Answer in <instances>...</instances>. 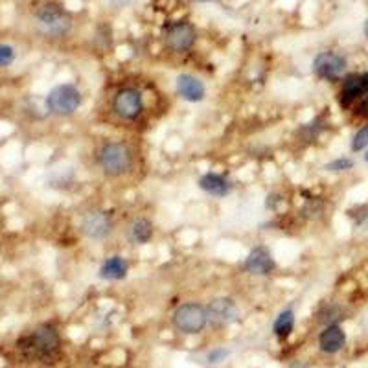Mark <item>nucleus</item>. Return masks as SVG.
<instances>
[{"label": "nucleus", "instance_id": "f257e3e1", "mask_svg": "<svg viewBox=\"0 0 368 368\" xmlns=\"http://www.w3.org/2000/svg\"><path fill=\"white\" fill-rule=\"evenodd\" d=\"M59 346H61V339H59L58 330L53 326H39L24 337L21 341V348L26 350L30 356L39 359H50L58 353Z\"/></svg>", "mask_w": 368, "mask_h": 368}, {"label": "nucleus", "instance_id": "f03ea898", "mask_svg": "<svg viewBox=\"0 0 368 368\" xmlns=\"http://www.w3.org/2000/svg\"><path fill=\"white\" fill-rule=\"evenodd\" d=\"M98 164L107 177H120L131 168L133 155L126 144L107 142L98 151Z\"/></svg>", "mask_w": 368, "mask_h": 368}, {"label": "nucleus", "instance_id": "7ed1b4c3", "mask_svg": "<svg viewBox=\"0 0 368 368\" xmlns=\"http://www.w3.org/2000/svg\"><path fill=\"white\" fill-rule=\"evenodd\" d=\"M35 26L42 35L63 37L70 32L72 21L69 13L58 4H44L37 10Z\"/></svg>", "mask_w": 368, "mask_h": 368}, {"label": "nucleus", "instance_id": "20e7f679", "mask_svg": "<svg viewBox=\"0 0 368 368\" xmlns=\"http://www.w3.org/2000/svg\"><path fill=\"white\" fill-rule=\"evenodd\" d=\"M81 106V92L76 85L63 83L53 87L47 96L48 110L56 116H70Z\"/></svg>", "mask_w": 368, "mask_h": 368}, {"label": "nucleus", "instance_id": "39448f33", "mask_svg": "<svg viewBox=\"0 0 368 368\" xmlns=\"http://www.w3.org/2000/svg\"><path fill=\"white\" fill-rule=\"evenodd\" d=\"M208 324V315L206 308L195 302H186L179 306L174 313V326L184 333V335H197L205 330Z\"/></svg>", "mask_w": 368, "mask_h": 368}, {"label": "nucleus", "instance_id": "423d86ee", "mask_svg": "<svg viewBox=\"0 0 368 368\" xmlns=\"http://www.w3.org/2000/svg\"><path fill=\"white\" fill-rule=\"evenodd\" d=\"M195 42V28L188 21L169 22L164 28V44L172 52L183 53L188 52Z\"/></svg>", "mask_w": 368, "mask_h": 368}, {"label": "nucleus", "instance_id": "0eeeda50", "mask_svg": "<svg viewBox=\"0 0 368 368\" xmlns=\"http://www.w3.org/2000/svg\"><path fill=\"white\" fill-rule=\"evenodd\" d=\"M112 110L116 112V116H120L122 120H137L144 110L142 92L133 89V87L120 89L112 100Z\"/></svg>", "mask_w": 368, "mask_h": 368}, {"label": "nucleus", "instance_id": "6e6552de", "mask_svg": "<svg viewBox=\"0 0 368 368\" xmlns=\"http://www.w3.org/2000/svg\"><path fill=\"white\" fill-rule=\"evenodd\" d=\"M346 70V59L337 52H322L313 59V72L317 78L335 81Z\"/></svg>", "mask_w": 368, "mask_h": 368}, {"label": "nucleus", "instance_id": "1a4fd4ad", "mask_svg": "<svg viewBox=\"0 0 368 368\" xmlns=\"http://www.w3.org/2000/svg\"><path fill=\"white\" fill-rule=\"evenodd\" d=\"M206 315H208V321L212 324H216V326H228V324L237 321L240 308L228 296H217V299L210 300V304L206 306Z\"/></svg>", "mask_w": 368, "mask_h": 368}, {"label": "nucleus", "instance_id": "9d476101", "mask_svg": "<svg viewBox=\"0 0 368 368\" xmlns=\"http://www.w3.org/2000/svg\"><path fill=\"white\" fill-rule=\"evenodd\" d=\"M112 231V219L106 210H90L81 219V232L89 240H103Z\"/></svg>", "mask_w": 368, "mask_h": 368}, {"label": "nucleus", "instance_id": "9b49d317", "mask_svg": "<svg viewBox=\"0 0 368 368\" xmlns=\"http://www.w3.org/2000/svg\"><path fill=\"white\" fill-rule=\"evenodd\" d=\"M243 267L249 274L254 276H269L276 269V262H274L271 251L265 247H254L249 256L245 258Z\"/></svg>", "mask_w": 368, "mask_h": 368}, {"label": "nucleus", "instance_id": "f8f14e48", "mask_svg": "<svg viewBox=\"0 0 368 368\" xmlns=\"http://www.w3.org/2000/svg\"><path fill=\"white\" fill-rule=\"evenodd\" d=\"M368 92V74H353V76H348L342 83L341 94H339V100H341L342 107H350L353 103H358L361 98Z\"/></svg>", "mask_w": 368, "mask_h": 368}, {"label": "nucleus", "instance_id": "ddd939ff", "mask_svg": "<svg viewBox=\"0 0 368 368\" xmlns=\"http://www.w3.org/2000/svg\"><path fill=\"white\" fill-rule=\"evenodd\" d=\"M175 87H177V94H179L184 101L199 103V101L205 100V83H203L199 78L192 76V74H179L177 79H175Z\"/></svg>", "mask_w": 368, "mask_h": 368}, {"label": "nucleus", "instance_id": "4468645a", "mask_svg": "<svg viewBox=\"0 0 368 368\" xmlns=\"http://www.w3.org/2000/svg\"><path fill=\"white\" fill-rule=\"evenodd\" d=\"M344 342H346V335H344L342 328L337 326V324L326 326L321 331V335H319V346H321V350L324 353L341 352Z\"/></svg>", "mask_w": 368, "mask_h": 368}, {"label": "nucleus", "instance_id": "2eb2a0df", "mask_svg": "<svg viewBox=\"0 0 368 368\" xmlns=\"http://www.w3.org/2000/svg\"><path fill=\"white\" fill-rule=\"evenodd\" d=\"M199 188L214 197H225L231 194L232 184L231 181L219 174H205L199 179Z\"/></svg>", "mask_w": 368, "mask_h": 368}, {"label": "nucleus", "instance_id": "dca6fc26", "mask_svg": "<svg viewBox=\"0 0 368 368\" xmlns=\"http://www.w3.org/2000/svg\"><path fill=\"white\" fill-rule=\"evenodd\" d=\"M127 271H129V265L122 256H110L107 258L106 262L101 263L100 267V278L103 280H124L127 276Z\"/></svg>", "mask_w": 368, "mask_h": 368}, {"label": "nucleus", "instance_id": "f3484780", "mask_svg": "<svg viewBox=\"0 0 368 368\" xmlns=\"http://www.w3.org/2000/svg\"><path fill=\"white\" fill-rule=\"evenodd\" d=\"M127 234H129V240L133 243H138V245H146L149 240L153 237V223L146 217H138L129 225L127 228Z\"/></svg>", "mask_w": 368, "mask_h": 368}, {"label": "nucleus", "instance_id": "a211bd4d", "mask_svg": "<svg viewBox=\"0 0 368 368\" xmlns=\"http://www.w3.org/2000/svg\"><path fill=\"white\" fill-rule=\"evenodd\" d=\"M293 328H294V311L291 310V308L280 311L278 317H276V321H274L273 324L274 335L278 337V339H287V337L291 335Z\"/></svg>", "mask_w": 368, "mask_h": 368}, {"label": "nucleus", "instance_id": "6ab92c4d", "mask_svg": "<svg viewBox=\"0 0 368 368\" xmlns=\"http://www.w3.org/2000/svg\"><path fill=\"white\" fill-rule=\"evenodd\" d=\"M368 146V124H365L352 138V151H363Z\"/></svg>", "mask_w": 368, "mask_h": 368}, {"label": "nucleus", "instance_id": "aec40b11", "mask_svg": "<svg viewBox=\"0 0 368 368\" xmlns=\"http://www.w3.org/2000/svg\"><path fill=\"white\" fill-rule=\"evenodd\" d=\"M352 166L353 162L350 158H335V160L328 162L326 166H324V169H326V172H346V169H350Z\"/></svg>", "mask_w": 368, "mask_h": 368}, {"label": "nucleus", "instance_id": "412c9836", "mask_svg": "<svg viewBox=\"0 0 368 368\" xmlns=\"http://www.w3.org/2000/svg\"><path fill=\"white\" fill-rule=\"evenodd\" d=\"M15 59V50L10 44H0V67H8Z\"/></svg>", "mask_w": 368, "mask_h": 368}, {"label": "nucleus", "instance_id": "4be33fe9", "mask_svg": "<svg viewBox=\"0 0 368 368\" xmlns=\"http://www.w3.org/2000/svg\"><path fill=\"white\" fill-rule=\"evenodd\" d=\"M226 356H228L226 350H216V352L208 353V361H210V363H219V361H223V358H226Z\"/></svg>", "mask_w": 368, "mask_h": 368}, {"label": "nucleus", "instance_id": "5701e85b", "mask_svg": "<svg viewBox=\"0 0 368 368\" xmlns=\"http://www.w3.org/2000/svg\"><path fill=\"white\" fill-rule=\"evenodd\" d=\"M358 110L361 115H368V92L358 101Z\"/></svg>", "mask_w": 368, "mask_h": 368}, {"label": "nucleus", "instance_id": "b1692460", "mask_svg": "<svg viewBox=\"0 0 368 368\" xmlns=\"http://www.w3.org/2000/svg\"><path fill=\"white\" fill-rule=\"evenodd\" d=\"M365 160H367V162H368V151H367V155H365Z\"/></svg>", "mask_w": 368, "mask_h": 368}, {"label": "nucleus", "instance_id": "393cba45", "mask_svg": "<svg viewBox=\"0 0 368 368\" xmlns=\"http://www.w3.org/2000/svg\"><path fill=\"white\" fill-rule=\"evenodd\" d=\"M199 2H208V0H199Z\"/></svg>", "mask_w": 368, "mask_h": 368}, {"label": "nucleus", "instance_id": "a878e982", "mask_svg": "<svg viewBox=\"0 0 368 368\" xmlns=\"http://www.w3.org/2000/svg\"><path fill=\"white\" fill-rule=\"evenodd\" d=\"M367 35H368V22H367Z\"/></svg>", "mask_w": 368, "mask_h": 368}]
</instances>
